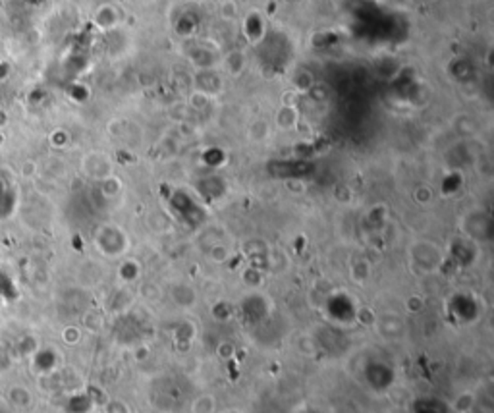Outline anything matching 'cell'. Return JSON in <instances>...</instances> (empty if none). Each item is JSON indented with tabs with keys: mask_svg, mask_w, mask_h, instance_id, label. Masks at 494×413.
Listing matches in <instances>:
<instances>
[{
	"mask_svg": "<svg viewBox=\"0 0 494 413\" xmlns=\"http://www.w3.org/2000/svg\"><path fill=\"white\" fill-rule=\"evenodd\" d=\"M8 367H10V355L6 354V349L0 346V373H4Z\"/></svg>",
	"mask_w": 494,
	"mask_h": 413,
	"instance_id": "obj_2",
	"label": "cell"
},
{
	"mask_svg": "<svg viewBox=\"0 0 494 413\" xmlns=\"http://www.w3.org/2000/svg\"><path fill=\"white\" fill-rule=\"evenodd\" d=\"M8 400H10L14 406L23 407L31 402V394L25 390V388H22V386H14L12 390L8 392Z\"/></svg>",
	"mask_w": 494,
	"mask_h": 413,
	"instance_id": "obj_1",
	"label": "cell"
}]
</instances>
